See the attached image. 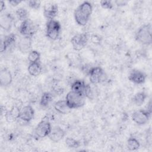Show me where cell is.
Listing matches in <instances>:
<instances>
[{
	"label": "cell",
	"mask_w": 152,
	"mask_h": 152,
	"mask_svg": "<svg viewBox=\"0 0 152 152\" xmlns=\"http://www.w3.org/2000/svg\"><path fill=\"white\" fill-rule=\"evenodd\" d=\"M93 11V7L90 2L84 1L79 5L74 11L75 22L81 26H85L88 21Z\"/></svg>",
	"instance_id": "cell-1"
},
{
	"label": "cell",
	"mask_w": 152,
	"mask_h": 152,
	"mask_svg": "<svg viewBox=\"0 0 152 152\" xmlns=\"http://www.w3.org/2000/svg\"><path fill=\"white\" fill-rule=\"evenodd\" d=\"M28 5L31 8L37 10L41 5V2L39 1H28Z\"/></svg>",
	"instance_id": "cell-30"
},
{
	"label": "cell",
	"mask_w": 152,
	"mask_h": 152,
	"mask_svg": "<svg viewBox=\"0 0 152 152\" xmlns=\"http://www.w3.org/2000/svg\"><path fill=\"white\" fill-rule=\"evenodd\" d=\"M100 5L103 8L111 10L113 8L114 4L111 1H100Z\"/></svg>",
	"instance_id": "cell-29"
},
{
	"label": "cell",
	"mask_w": 152,
	"mask_h": 152,
	"mask_svg": "<svg viewBox=\"0 0 152 152\" xmlns=\"http://www.w3.org/2000/svg\"><path fill=\"white\" fill-rule=\"evenodd\" d=\"M34 116V110L33 108L30 105H27L20 109L18 119L25 122H29L33 119Z\"/></svg>",
	"instance_id": "cell-12"
},
{
	"label": "cell",
	"mask_w": 152,
	"mask_h": 152,
	"mask_svg": "<svg viewBox=\"0 0 152 152\" xmlns=\"http://www.w3.org/2000/svg\"><path fill=\"white\" fill-rule=\"evenodd\" d=\"M16 40V36L14 33H10L1 38V52H5L10 47Z\"/></svg>",
	"instance_id": "cell-16"
},
{
	"label": "cell",
	"mask_w": 152,
	"mask_h": 152,
	"mask_svg": "<svg viewBox=\"0 0 152 152\" xmlns=\"http://www.w3.org/2000/svg\"><path fill=\"white\" fill-rule=\"evenodd\" d=\"M65 135V132L63 129L58 126H55L52 128L48 135L49 138L54 142H58L62 140Z\"/></svg>",
	"instance_id": "cell-13"
},
{
	"label": "cell",
	"mask_w": 152,
	"mask_h": 152,
	"mask_svg": "<svg viewBox=\"0 0 152 152\" xmlns=\"http://www.w3.org/2000/svg\"><path fill=\"white\" fill-rule=\"evenodd\" d=\"M54 108L61 114H66L71 110L66 104L65 100H60L56 102L54 104Z\"/></svg>",
	"instance_id": "cell-19"
},
{
	"label": "cell",
	"mask_w": 152,
	"mask_h": 152,
	"mask_svg": "<svg viewBox=\"0 0 152 152\" xmlns=\"http://www.w3.org/2000/svg\"><path fill=\"white\" fill-rule=\"evenodd\" d=\"M40 53L37 50H31L28 55V60L30 63L40 61Z\"/></svg>",
	"instance_id": "cell-26"
},
{
	"label": "cell",
	"mask_w": 152,
	"mask_h": 152,
	"mask_svg": "<svg viewBox=\"0 0 152 152\" xmlns=\"http://www.w3.org/2000/svg\"><path fill=\"white\" fill-rule=\"evenodd\" d=\"M126 146L129 150L135 151L140 148V143L137 138L134 137H129L127 140Z\"/></svg>",
	"instance_id": "cell-24"
},
{
	"label": "cell",
	"mask_w": 152,
	"mask_h": 152,
	"mask_svg": "<svg viewBox=\"0 0 152 152\" xmlns=\"http://www.w3.org/2000/svg\"><path fill=\"white\" fill-rule=\"evenodd\" d=\"M53 96L49 92H45L42 95L40 100V105L42 107H46L52 101Z\"/></svg>",
	"instance_id": "cell-23"
},
{
	"label": "cell",
	"mask_w": 152,
	"mask_h": 152,
	"mask_svg": "<svg viewBox=\"0 0 152 152\" xmlns=\"http://www.w3.org/2000/svg\"><path fill=\"white\" fill-rule=\"evenodd\" d=\"M39 26L30 19L26 20L21 22L18 31L23 36L32 37L37 31Z\"/></svg>",
	"instance_id": "cell-5"
},
{
	"label": "cell",
	"mask_w": 152,
	"mask_h": 152,
	"mask_svg": "<svg viewBox=\"0 0 152 152\" xmlns=\"http://www.w3.org/2000/svg\"><path fill=\"white\" fill-rule=\"evenodd\" d=\"M147 76L142 71L138 69H132L128 75V80L136 84H141L145 83Z\"/></svg>",
	"instance_id": "cell-10"
},
{
	"label": "cell",
	"mask_w": 152,
	"mask_h": 152,
	"mask_svg": "<svg viewBox=\"0 0 152 152\" xmlns=\"http://www.w3.org/2000/svg\"><path fill=\"white\" fill-rule=\"evenodd\" d=\"M14 23V18L10 13H4L1 15L0 26L5 31L11 30Z\"/></svg>",
	"instance_id": "cell-14"
},
{
	"label": "cell",
	"mask_w": 152,
	"mask_h": 152,
	"mask_svg": "<svg viewBox=\"0 0 152 152\" xmlns=\"http://www.w3.org/2000/svg\"><path fill=\"white\" fill-rule=\"evenodd\" d=\"M86 84L84 81L81 80H76L71 84V90L74 92L82 94L84 95L83 93H84Z\"/></svg>",
	"instance_id": "cell-21"
},
{
	"label": "cell",
	"mask_w": 152,
	"mask_h": 152,
	"mask_svg": "<svg viewBox=\"0 0 152 152\" xmlns=\"http://www.w3.org/2000/svg\"><path fill=\"white\" fill-rule=\"evenodd\" d=\"M147 97V94L145 92H143V91L138 92L132 98L133 103L136 106H140L144 103Z\"/></svg>",
	"instance_id": "cell-22"
},
{
	"label": "cell",
	"mask_w": 152,
	"mask_h": 152,
	"mask_svg": "<svg viewBox=\"0 0 152 152\" xmlns=\"http://www.w3.org/2000/svg\"><path fill=\"white\" fill-rule=\"evenodd\" d=\"M83 94L86 97H87L90 99H93L94 94H93V92L91 89V87L89 84H86Z\"/></svg>",
	"instance_id": "cell-28"
},
{
	"label": "cell",
	"mask_w": 152,
	"mask_h": 152,
	"mask_svg": "<svg viewBox=\"0 0 152 152\" xmlns=\"http://www.w3.org/2000/svg\"><path fill=\"white\" fill-rule=\"evenodd\" d=\"M12 81V74L10 70L7 68L2 69L0 72V85L2 87L9 86Z\"/></svg>",
	"instance_id": "cell-17"
},
{
	"label": "cell",
	"mask_w": 152,
	"mask_h": 152,
	"mask_svg": "<svg viewBox=\"0 0 152 152\" xmlns=\"http://www.w3.org/2000/svg\"><path fill=\"white\" fill-rule=\"evenodd\" d=\"M127 1H115L114 2V3L116 4V5H117L118 6H124L127 4Z\"/></svg>",
	"instance_id": "cell-32"
},
{
	"label": "cell",
	"mask_w": 152,
	"mask_h": 152,
	"mask_svg": "<svg viewBox=\"0 0 152 152\" xmlns=\"http://www.w3.org/2000/svg\"><path fill=\"white\" fill-rule=\"evenodd\" d=\"M15 14L18 19L21 21V22L28 19V12L24 8L21 7L18 8L15 11Z\"/></svg>",
	"instance_id": "cell-25"
},
{
	"label": "cell",
	"mask_w": 152,
	"mask_h": 152,
	"mask_svg": "<svg viewBox=\"0 0 152 152\" xmlns=\"http://www.w3.org/2000/svg\"><path fill=\"white\" fill-rule=\"evenodd\" d=\"M5 8V2L3 1H1L0 2V11L2 12Z\"/></svg>",
	"instance_id": "cell-33"
},
{
	"label": "cell",
	"mask_w": 152,
	"mask_h": 152,
	"mask_svg": "<svg viewBox=\"0 0 152 152\" xmlns=\"http://www.w3.org/2000/svg\"><path fill=\"white\" fill-rule=\"evenodd\" d=\"M52 128L51 124L48 120H42L35 127L34 135L36 137L40 138L48 137Z\"/></svg>",
	"instance_id": "cell-7"
},
{
	"label": "cell",
	"mask_w": 152,
	"mask_h": 152,
	"mask_svg": "<svg viewBox=\"0 0 152 152\" xmlns=\"http://www.w3.org/2000/svg\"><path fill=\"white\" fill-rule=\"evenodd\" d=\"M65 100L71 109L80 108L83 106L86 103V97L83 94L72 90L67 93Z\"/></svg>",
	"instance_id": "cell-3"
},
{
	"label": "cell",
	"mask_w": 152,
	"mask_h": 152,
	"mask_svg": "<svg viewBox=\"0 0 152 152\" xmlns=\"http://www.w3.org/2000/svg\"><path fill=\"white\" fill-rule=\"evenodd\" d=\"M27 70L30 75L36 77L40 75V74L42 72V67L40 62L30 63Z\"/></svg>",
	"instance_id": "cell-20"
},
{
	"label": "cell",
	"mask_w": 152,
	"mask_h": 152,
	"mask_svg": "<svg viewBox=\"0 0 152 152\" xmlns=\"http://www.w3.org/2000/svg\"><path fill=\"white\" fill-rule=\"evenodd\" d=\"M32 46V39L31 37L23 36L21 37L18 43V48L20 51L22 53H29L31 51Z\"/></svg>",
	"instance_id": "cell-15"
},
{
	"label": "cell",
	"mask_w": 152,
	"mask_h": 152,
	"mask_svg": "<svg viewBox=\"0 0 152 152\" xmlns=\"http://www.w3.org/2000/svg\"><path fill=\"white\" fill-rule=\"evenodd\" d=\"M61 31V26L60 23L53 19L48 20L46 24V36L52 40H56Z\"/></svg>",
	"instance_id": "cell-4"
},
{
	"label": "cell",
	"mask_w": 152,
	"mask_h": 152,
	"mask_svg": "<svg viewBox=\"0 0 152 152\" xmlns=\"http://www.w3.org/2000/svg\"><path fill=\"white\" fill-rule=\"evenodd\" d=\"M90 81L93 84H97L105 81L107 79V75L104 70L100 66H94L91 68L88 72Z\"/></svg>",
	"instance_id": "cell-6"
},
{
	"label": "cell",
	"mask_w": 152,
	"mask_h": 152,
	"mask_svg": "<svg viewBox=\"0 0 152 152\" xmlns=\"http://www.w3.org/2000/svg\"><path fill=\"white\" fill-rule=\"evenodd\" d=\"M88 40V34L86 33H83L74 36L71 39V43L74 50H80L86 46Z\"/></svg>",
	"instance_id": "cell-9"
},
{
	"label": "cell",
	"mask_w": 152,
	"mask_h": 152,
	"mask_svg": "<svg viewBox=\"0 0 152 152\" xmlns=\"http://www.w3.org/2000/svg\"><path fill=\"white\" fill-rule=\"evenodd\" d=\"M22 1H20V0H11V1H9L8 3L11 5L13 7H15L17 6L18 5H19Z\"/></svg>",
	"instance_id": "cell-31"
},
{
	"label": "cell",
	"mask_w": 152,
	"mask_h": 152,
	"mask_svg": "<svg viewBox=\"0 0 152 152\" xmlns=\"http://www.w3.org/2000/svg\"><path fill=\"white\" fill-rule=\"evenodd\" d=\"M151 111L148 109H140L135 111L131 116L132 120L139 125H142L148 122L151 116Z\"/></svg>",
	"instance_id": "cell-8"
},
{
	"label": "cell",
	"mask_w": 152,
	"mask_h": 152,
	"mask_svg": "<svg viewBox=\"0 0 152 152\" xmlns=\"http://www.w3.org/2000/svg\"><path fill=\"white\" fill-rule=\"evenodd\" d=\"M58 12V6L55 3L45 4L43 8V14L48 20H53Z\"/></svg>",
	"instance_id": "cell-11"
},
{
	"label": "cell",
	"mask_w": 152,
	"mask_h": 152,
	"mask_svg": "<svg viewBox=\"0 0 152 152\" xmlns=\"http://www.w3.org/2000/svg\"><path fill=\"white\" fill-rule=\"evenodd\" d=\"M20 109L15 106H14L11 110L6 112L5 118L8 122H13L18 119Z\"/></svg>",
	"instance_id": "cell-18"
},
{
	"label": "cell",
	"mask_w": 152,
	"mask_h": 152,
	"mask_svg": "<svg viewBox=\"0 0 152 152\" xmlns=\"http://www.w3.org/2000/svg\"><path fill=\"white\" fill-rule=\"evenodd\" d=\"M65 144L69 148H77L81 145V143L79 141L71 137H67L65 139Z\"/></svg>",
	"instance_id": "cell-27"
},
{
	"label": "cell",
	"mask_w": 152,
	"mask_h": 152,
	"mask_svg": "<svg viewBox=\"0 0 152 152\" xmlns=\"http://www.w3.org/2000/svg\"><path fill=\"white\" fill-rule=\"evenodd\" d=\"M135 38L138 42L142 45H151L152 42L151 25L145 24L141 26L135 33Z\"/></svg>",
	"instance_id": "cell-2"
}]
</instances>
